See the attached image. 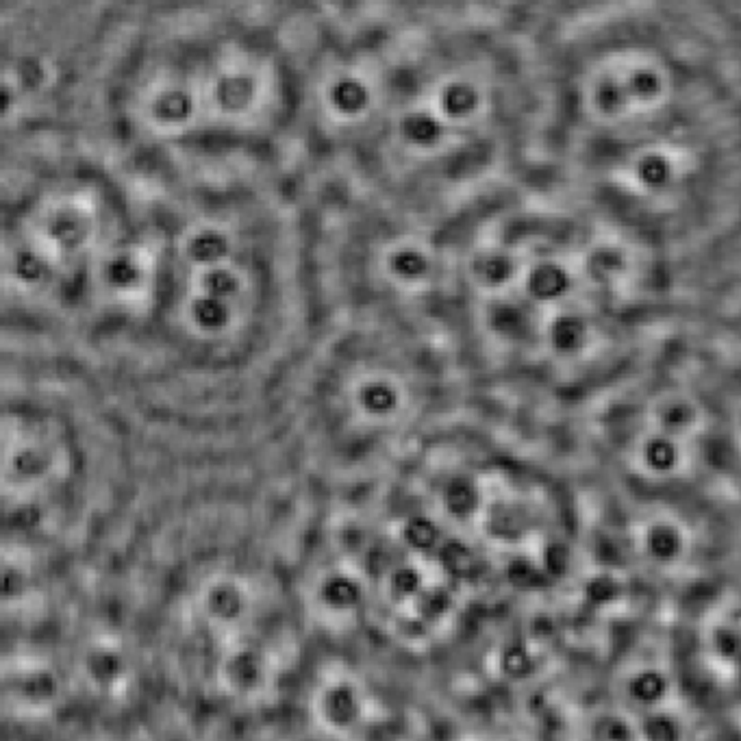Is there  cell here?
<instances>
[{"instance_id":"6da1fadb","label":"cell","mask_w":741,"mask_h":741,"mask_svg":"<svg viewBox=\"0 0 741 741\" xmlns=\"http://www.w3.org/2000/svg\"><path fill=\"white\" fill-rule=\"evenodd\" d=\"M135 168L140 294L89 368L172 462L263 453L274 405L325 316L309 194L289 172Z\"/></svg>"},{"instance_id":"7a4b0ae2","label":"cell","mask_w":741,"mask_h":741,"mask_svg":"<svg viewBox=\"0 0 741 741\" xmlns=\"http://www.w3.org/2000/svg\"><path fill=\"white\" fill-rule=\"evenodd\" d=\"M535 170L631 229L711 306L741 279V5H544Z\"/></svg>"},{"instance_id":"3957f363","label":"cell","mask_w":741,"mask_h":741,"mask_svg":"<svg viewBox=\"0 0 741 741\" xmlns=\"http://www.w3.org/2000/svg\"><path fill=\"white\" fill-rule=\"evenodd\" d=\"M544 5L314 3L296 172L322 203L446 215L535 170Z\"/></svg>"},{"instance_id":"277c9868","label":"cell","mask_w":741,"mask_h":741,"mask_svg":"<svg viewBox=\"0 0 741 741\" xmlns=\"http://www.w3.org/2000/svg\"><path fill=\"white\" fill-rule=\"evenodd\" d=\"M416 316L474 402L557 437L700 309L650 243L533 170L420 231Z\"/></svg>"},{"instance_id":"5b68a950","label":"cell","mask_w":741,"mask_h":741,"mask_svg":"<svg viewBox=\"0 0 741 741\" xmlns=\"http://www.w3.org/2000/svg\"><path fill=\"white\" fill-rule=\"evenodd\" d=\"M314 3H126L86 137L166 172H296Z\"/></svg>"},{"instance_id":"8992f818","label":"cell","mask_w":741,"mask_h":741,"mask_svg":"<svg viewBox=\"0 0 741 741\" xmlns=\"http://www.w3.org/2000/svg\"><path fill=\"white\" fill-rule=\"evenodd\" d=\"M0 370L7 598L109 557L170 462L87 363L3 348Z\"/></svg>"},{"instance_id":"52a82bcc","label":"cell","mask_w":741,"mask_h":741,"mask_svg":"<svg viewBox=\"0 0 741 741\" xmlns=\"http://www.w3.org/2000/svg\"><path fill=\"white\" fill-rule=\"evenodd\" d=\"M3 348L92 361L142 274L137 170L86 135L3 144Z\"/></svg>"},{"instance_id":"ba28073f","label":"cell","mask_w":741,"mask_h":741,"mask_svg":"<svg viewBox=\"0 0 741 741\" xmlns=\"http://www.w3.org/2000/svg\"><path fill=\"white\" fill-rule=\"evenodd\" d=\"M472 402L431 325L333 306L274 405L270 450L314 494H333L388 472Z\"/></svg>"},{"instance_id":"9c48e42d","label":"cell","mask_w":741,"mask_h":741,"mask_svg":"<svg viewBox=\"0 0 741 741\" xmlns=\"http://www.w3.org/2000/svg\"><path fill=\"white\" fill-rule=\"evenodd\" d=\"M559 442L598 489L741 516V322L685 316Z\"/></svg>"},{"instance_id":"30bf717a","label":"cell","mask_w":741,"mask_h":741,"mask_svg":"<svg viewBox=\"0 0 741 741\" xmlns=\"http://www.w3.org/2000/svg\"><path fill=\"white\" fill-rule=\"evenodd\" d=\"M124 9L103 0H0V144L86 135Z\"/></svg>"},{"instance_id":"8fae6325","label":"cell","mask_w":741,"mask_h":741,"mask_svg":"<svg viewBox=\"0 0 741 741\" xmlns=\"http://www.w3.org/2000/svg\"><path fill=\"white\" fill-rule=\"evenodd\" d=\"M163 741H177V739H163Z\"/></svg>"}]
</instances>
